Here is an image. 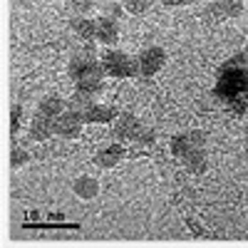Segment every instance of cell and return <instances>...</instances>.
I'll return each mask as SVG.
<instances>
[{
    "instance_id": "1",
    "label": "cell",
    "mask_w": 248,
    "mask_h": 248,
    "mask_svg": "<svg viewBox=\"0 0 248 248\" xmlns=\"http://www.w3.org/2000/svg\"><path fill=\"white\" fill-rule=\"evenodd\" d=\"M214 97L229 105L236 114H246L248 109V62L243 52L233 55L226 65H221Z\"/></svg>"
},
{
    "instance_id": "2",
    "label": "cell",
    "mask_w": 248,
    "mask_h": 248,
    "mask_svg": "<svg viewBox=\"0 0 248 248\" xmlns=\"http://www.w3.org/2000/svg\"><path fill=\"white\" fill-rule=\"evenodd\" d=\"M67 75H70L75 82H79V79H102V77L107 75V70H105V65H102V62L94 60V55H92L90 50H85L82 55H75V57L70 60Z\"/></svg>"
},
{
    "instance_id": "3",
    "label": "cell",
    "mask_w": 248,
    "mask_h": 248,
    "mask_svg": "<svg viewBox=\"0 0 248 248\" xmlns=\"http://www.w3.org/2000/svg\"><path fill=\"white\" fill-rule=\"evenodd\" d=\"M102 65H105L107 75L109 77H134L139 75V62L134 57H129L127 52H119V50H109L105 52V57H102Z\"/></svg>"
},
{
    "instance_id": "4",
    "label": "cell",
    "mask_w": 248,
    "mask_h": 248,
    "mask_svg": "<svg viewBox=\"0 0 248 248\" xmlns=\"http://www.w3.org/2000/svg\"><path fill=\"white\" fill-rule=\"evenodd\" d=\"M55 122V134L62 139H75L82 132V124H85V117L77 109H65L60 117L52 119Z\"/></svg>"
},
{
    "instance_id": "5",
    "label": "cell",
    "mask_w": 248,
    "mask_h": 248,
    "mask_svg": "<svg viewBox=\"0 0 248 248\" xmlns=\"http://www.w3.org/2000/svg\"><path fill=\"white\" fill-rule=\"evenodd\" d=\"M206 17L214 20V23H221V20H231L238 17L243 13V0H216V3L206 5Z\"/></svg>"
},
{
    "instance_id": "6",
    "label": "cell",
    "mask_w": 248,
    "mask_h": 248,
    "mask_svg": "<svg viewBox=\"0 0 248 248\" xmlns=\"http://www.w3.org/2000/svg\"><path fill=\"white\" fill-rule=\"evenodd\" d=\"M137 62H139V75L154 77L164 67V62H167V52H164L161 47H156V45H152V47H147L137 57Z\"/></svg>"
},
{
    "instance_id": "7",
    "label": "cell",
    "mask_w": 248,
    "mask_h": 248,
    "mask_svg": "<svg viewBox=\"0 0 248 248\" xmlns=\"http://www.w3.org/2000/svg\"><path fill=\"white\" fill-rule=\"evenodd\" d=\"M141 132V122L134 114H119L114 119V134L124 141H134L137 134Z\"/></svg>"
},
{
    "instance_id": "8",
    "label": "cell",
    "mask_w": 248,
    "mask_h": 248,
    "mask_svg": "<svg viewBox=\"0 0 248 248\" xmlns=\"http://www.w3.org/2000/svg\"><path fill=\"white\" fill-rule=\"evenodd\" d=\"M82 117H85V124H109L119 114L112 105H97L94 102V105H90L85 112H82Z\"/></svg>"
},
{
    "instance_id": "9",
    "label": "cell",
    "mask_w": 248,
    "mask_h": 248,
    "mask_svg": "<svg viewBox=\"0 0 248 248\" xmlns=\"http://www.w3.org/2000/svg\"><path fill=\"white\" fill-rule=\"evenodd\" d=\"M97 23V40L102 45H114L117 40H119V28H117V23H114V17H107V15H102V17H97L94 20Z\"/></svg>"
},
{
    "instance_id": "10",
    "label": "cell",
    "mask_w": 248,
    "mask_h": 248,
    "mask_svg": "<svg viewBox=\"0 0 248 248\" xmlns=\"http://www.w3.org/2000/svg\"><path fill=\"white\" fill-rule=\"evenodd\" d=\"M124 154H127V149L122 147V144H107L105 149H99L97 152V164L102 169H112V167H117V164L124 159Z\"/></svg>"
},
{
    "instance_id": "11",
    "label": "cell",
    "mask_w": 248,
    "mask_h": 248,
    "mask_svg": "<svg viewBox=\"0 0 248 248\" xmlns=\"http://www.w3.org/2000/svg\"><path fill=\"white\" fill-rule=\"evenodd\" d=\"M181 164H184V169L186 171H191V174H203L206 169H209V159H206V152L194 147L189 149L184 156H181Z\"/></svg>"
},
{
    "instance_id": "12",
    "label": "cell",
    "mask_w": 248,
    "mask_h": 248,
    "mask_svg": "<svg viewBox=\"0 0 248 248\" xmlns=\"http://www.w3.org/2000/svg\"><path fill=\"white\" fill-rule=\"evenodd\" d=\"M55 134V122L45 114H35V119L30 122V137L35 141H47Z\"/></svg>"
},
{
    "instance_id": "13",
    "label": "cell",
    "mask_w": 248,
    "mask_h": 248,
    "mask_svg": "<svg viewBox=\"0 0 248 248\" xmlns=\"http://www.w3.org/2000/svg\"><path fill=\"white\" fill-rule=\"evenodd\" d=\"M72 191H75V196L82 199V201H92V199L99 194V181H97L94 176H79V179H75V184H72Z\"/></svg>"
},
{
    "instance_id": "14",
    "label": "cell",
    "mask_w": 248,
    "mask_h": 248,
    "mask_svg": "<svg viewBox=\"0 0 248 248\" xmlns=\"http://www.w3.org/2000/svg\"><path fill=\"white\" fill-rule=\"evenodd\" d=\"M65 109H67V102H65V99H60L57 94L43 97V99H40V105H37V114H45V117H50V119L60 117Z\"/></svg>"
},
{
    "instance_id": "15",
    "label": "cell",
    "mask_w": 248,
    "mask_h": 248,
    "mask_svg": "<svg viewBox=\"0 0 248 248\" xmlns=\"http://www.w3.org/2000/svg\"><path fill=\"white\" fill-rule=\"evenodd\" d=\"M70 28H72L82 40H87V43H92L94 35H97V23H94V20H90V17H75L72 23H70Z\"/></svg>"
},
{
    "instance_id": "16",
    "label": "cell",
    "mask_w": 248,
    "mask_h": 248,
    "mask_svg": "<svg viewBox=\"0 0 248 248\" xmlns=\"http://www.w3.org/2000/svg\"><path fill=\"white\" fill-rule=\"evenodd\" d=\"M90 105H94V94L82 90H75V94L67 99V109H77V112H85Z\"/></svg>"
},
{
    "instance_id": "17",
    "label": "cell",
    "mask_w": 248,
    "mask_h": 248,
    "mask_svg": "<svg viewBox=\"0 0 248 248\" xmlns=\"http://www.w3.org/2000/svg\"><path fill=\"white\" fill-rule=\"evenodd\" d=\"M189 149H194V144H191L189 134H176V137L171 139V154H174L176 159H181Z\"/></svg>"
},
{
    "instance_id": "18",
    "label": "cell",
    "mask_w": 248,
    "mask_h": 248,
    "mask_svg": "<svg viewBox=\"0 0 248 248\" xmlns=\"http://www.w3.org/2000/svg\"><path fill=\"white\" fill-rule=\"evenodd\" d=\"M152 5V0H122V8L132 13V15H141V13H147Z\"/></svg>"
},
{
    "instance_id": "19",
    "label": "cell",
    "mask_w": 248,
    "mask_h": 248,
    "mask_svg": "<svg viewBox=\"0 0 248 248\" xmlns=\"http://www.w3.org/2000/svg\"><path fill=\"white\" fill-rule=\"evenodd\" d=\"M28 161H30V154H28V149H23V147H15V149H13V156H10V167H13V169L25 167Z\"/></svg>"
},
{
    "instance_id": "20",
    "label": "cell",
    "mask_w": 248,
    "mask_h": 248,
    "mask_svg": "<svg viewBox=\"0 0 248 248\" xmlns=\"http://www.w3.org/2000/svg\"><path fill=\"white\" fill-rule=\"evenodd\" d=\"M154 141H156V134H154V129H147V127H141V132L134 139L137 147H152Z\"/></svg>"
},
{
    "instance_id": "21",
    "label": "cell",
    "mask_w": 248,
    "mask_h": 248,
    "mask_svg": "<svg viewBox=\"0 0 248 248\" xmlns=\"http://www.w3.org/2000/svg\"><path fill=\"white\" fill-rule=\"evenodd\" d=\"M75 85H77V90H82V92L99 94V90H102V79H79V82H75Z\"/></svg>"
},
{
    "instance_id": "22",
    "label": "cell",
    "mask_w": 248,
    "mask_h": 248,
    "mask_svg": "<svg viewBox=\"0 0 248 248\" xmlns=\"http://www.w3.org/2000/svg\"><path fill=\"white\" fill-rule=\"evenodd\" d=\"M94 8V0H70V10L77 15H85Z\"/></svg>"
},
{
    "instance_id": "23",
    "label": "cell",
    "mask_w": 248,
    "mask_h": 248,
    "mask_svg": "<svg viewBox=\"0 0 248 248\" xmlns=\"http://www.w3.org/2000/svg\"><path fill=\"white\" fill-rule=\"evenodd\" d=\"M20 122H23V107L13 105V112H10V127H13V132L20 129Z\"/></svg>"
},
{
    "instance_id": "24",
    "label": "cell",
    "mask_w": 248,
    "mask_h": 248,
    "mask_svg": "<svg viewBox=\"0 0 248 248\" xmlns=\"http://www.w3.org/2000/svg\"><path fill=\"white\" fill-rule=\"evenodd\" d=\"M189 139H191V144H194V147H199V149H203L206 147V134L203 132H189Z\"/></svg>"
},
{
    "instance_id": "25",
    "label": "cell",
    "mask_w": 248,
    "mask_h": 248,
    "mask_svg": "<svg viewBox=\"0 0 248 248\" xmlns=\"http://www.w3.org/2000/svg\"><path fill=\"white\" fill-rule=\"evenodd\" d=\"M122 10H124V8H119L117 3L105 5V15H107V17H112V15H114V17H119V15H122Z\"/></svg>"
},
{
    "instance_id": "26",
    "label": "cell",
    "mask_w": 248,
    "mask_h": 248,
    "mask_svg": "<svg viewBox=\"0 0 248 248\" xmlns=\"http://www.w3.org/2000/svg\"><path fill=\"white\" fill-rule=\"evenodd\" d=\"M161 3L167 5V8H179V5H189L191 0H161Z\"/></svg>"
},
{
    "instance_id": "27",
    "label": "cell",
    "mask_w": 248,
    "mask_h": 248,
    "mask_svg": "<svg viewBox=\"0 0 248 248\" xmlns=\"http://www.w3.org/2000/svg\"><path fill=\"white\" fill-rule=\"evenodd\" d=\"M243 57H246V62H248V45H246V50H243Z\"/></svg>"
}]
</instances>
